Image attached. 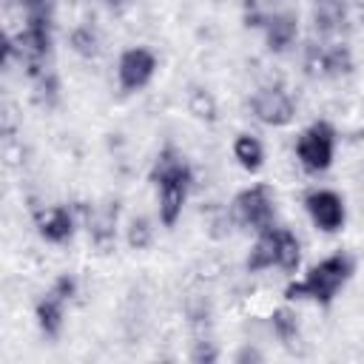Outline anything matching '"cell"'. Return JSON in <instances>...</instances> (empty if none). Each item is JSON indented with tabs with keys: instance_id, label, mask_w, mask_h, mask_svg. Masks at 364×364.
<instances>
[{
	"instance_id": "1",
	"label": "cell",
	"mask_w": 364,
	"mask_h": 364,
	"mask_svg": "<svg viewBox=\"0 0 364 364\" xmlns=\"http://www.w3.org/2000/svg\"><path fill=\"white\" fill-rule=\"evenodd\" d=\"M151 185L156 188V213L162 228H176V222L182 219V210L188 205L191 188H193V168L185 159V154L176 145H165L148 173Z\"/></svg>"
},
{
	"instance_id": "2",
	"label": "cell",
	"mask_w": 364,
	"mask_h": 364,
	"mask_svg": "<svg viewBox=\"0 0 364 364\" xmlns=\"http://www.w3.org/2000/svg\"><path fill=\"white\" fill-rule=\"evenodd\" d=\"M355 273V259L350 253H330L321 262L310 264L307 273L296 282H290L284 287V299L287 301H316L321 307L333 304L336 296L344 290V284L353 279Z\"/></svg>"
},
{
	"instance_id": "3",
	"label": "cell",
	"mask_w": 364,
	"mask_h": 364,
	"mask_svg": "<svg viewBox=\"0 0 364 364\" xmlns=\"http://www.w3.org/2000/svg\"><path fill=\"white\" fill-rule=\"evenodd\" d=\"M9 54H17L31 77L43 71V63L51 54V14L46 11V3L28 6L26 26L9 40Z\"/></svg>"
},
{
	"instance_id": "4",
	"label": "cell",
	"mask_w": 364,
	"mask_h": 364,
	"mask_svg": "<svg viewBox=\"0 0 364 364\" xmlns=\"http://www.w3.org/2000/svg\"><path fill=\"white\" fill-rule=\"evenodd\" d=\"M230 216L239 228L250 233H262L276 225V193L270 185L256 182L242 188L230 202Z\"/></svg>"
},
{
	"instance_id": "5",
	"label": "cell",
	"mask_w": 364,
	"mask_h": 364,
	"mask_svg": "<svg viewBox=\"0 0 364 364\" xmlns=\"http://www.w3.org/2000/svg\"><path fill=\"white\" fill-rule=\"evenodd\" d=\"M304 74L313 80H341L350 77L355 68L353 51L347 43L338 40H310L304 46V57H301Z\"/></svg>"
},
{
	"instance_id": "6",
	"label": "cell",
	"mask_w": 364,
	"mask_h": 364,
	"mask_svg": "<svg viewBox=\"0 0 364 364\" xmlns=\"http://www.w3.org/2000/svg\"><path fill=\"white\" fill-rule=\"evenodd\" d=\"M336 145H338V134H336L333 122L316 119V122H310L299 134V139H296V159H299V165L307 173L318 176V173L330 171V165L336 159Z\"/></svg>"
},
{
	"instance_id": "7",
	"label": "cell",
	"mask_w": 364,
	"mask_h": 364,
	"mask_svg": "<svg viewBox=\"0 0 364 364\" xmlns=\"http://www.w3.org/2000/svg\"><path fill=\"white\" fill-rule=\"evenodd\" d=\"M159 68L156 54L148 46H131L117 60V85L122 94H136L151 85L154 74Z\"/></svg>"
},
{
	"instance_id": "8",
	"label": "cell",
	"mask_w": 364,
	"mask_h": 364,
	"mask_svg": "<svg viewBox=\"0 0 364 364\" xmlns=\"http://www.w3.org/2000/svg\"><path fill=\"white\" fill-rule=\"evenodd\" d=\"M250 114L267 128H284L296 119V100L284 85H262L250 97Z\"/></svg>"
},
{
	"instance_id": "9",
	"label": "cell",
	"mask_w": 364,
	"mask_h": 364,
	"mask_svg": "<svg viewBox=\"0 0 364 364\" xmlns=\"http://www.w3.org/2000/svg\"><path fill=\"white\" fill-rule=\"evenodd\" d=\"M304 210L313 222L316 230L333 236L338 230H344V222H347V205H344V196L333 188H313L304 193Z\"/></svg>"
},
{
	"instance_id": "10",
	"label": "cell",
	"mask_w": 364,
	"mask_h": 364,
	"mask_svg": "<svg viewBox=\"0 0 364 364\" xmlns=\"http://www.w3.org/2000/svg\"><path fill=\"white\" fill-rule=\"evenodd\" d=\"M34 228H37V236L43 242L65 245V242H71V236L77 230V219H74V210L68 205H51V208L34 210Z\"/></svg>"
},
{
	"instance_id": "11",
	"label": "cell",
	"mask_w": 364,
	"mask_h": 364,
	"mask_svg": "<svg viewBox=\"0 0 364 364\" xmlns=\"http://www.w3.org/2000/svg\"><path fill=\"white\" fill-rule=\"evenodd\" d=\"M262 37H264V48L270 54H284L293 48L296 37H299V11L293 9H276L267 23L262 26Z\"/></svg>"
},
{
	"instance_id": "12",
	"label": "cell",
	"mask_w": 364,
	"mask_h": 364,
	"mask_svg": "<svg viewBox=\"0 0 364 364\" xmlns=\"http://www.w3.org/2000/svg\"><path fill=\"white\" fill-rule=\"evenodd\" d=\"M279 256H282V228L273 225V228L256 233V242L245 259V267L250 273H264V270L279 267Z\"/></svg>"
},
{
	"instance_id": "13",
	"label": "cell",
	"mask_w": 364,
	"mask_h": 364,
	"mask_svg": "<svg viewBox=\"0 0 364 364\" xmlns=\"http://www.w3.org/2000/svg\"><path fill=\"white\" fill-rule=\"evenodd\" d=\"M347 17H350V9L344 0H313L310 23L321 40H333L336 34H341V28L347 26Z\"/></svg>"
},
{
	"instance_id": "14",
	"label": "cell",
	"mask_w": 364,
	"mask_h": 364,
	"mask_svg": "<svg viewBox=\"0 0 364 364\" xmlns=\"http://www.w3.org/2000/svg\"><path fill=\"white\" fill-rule=\"evenodd\" d=\"M65 299H60V296H54L51 290L43 296V299H37V304H34V318H37V327H40V333L46 336V338H57L60 333H63V324H65Z\"/></svg>"
},
{
	"instance_id": "15",
	"label": "cell",
	"mask_w": 364,
	"mask_h": 364,
	"mask_svg": "<svg viewBox=\"0 0 364 364\" xmlns=\"http://www.w3.org/2000/svg\"><path fill=\"white\" fill-rule=\"evenodd\" d=\"M230 151H233V159L239 162L242 171L259 173V171L264 168V145H262L259 136H253V134H247V131H245V134H236Z\"/></svg>"
},
{
	"instance_id": "16",
	"label": "cell",
	"mask_w": 364,
	"mask_h": 364,
	"mask_svg": "<svg viewBox=\"0 0 364 364\" xmlns=\"http://www.w3.org/2000/svg\"><path fill=\"white\" fill-rule=\"evenodd\" d=\"M68 46H71V51H74L77 57L94 60V57L100 54V34H97L94 26H77V28H71V34H68Z\"/></svg>"
},
{
	"instance_id": "17",
	"label": "cell",
	"mask_w": 364,
	"mask_h": 364,
	"mask_svg": "<svg viewBox=\"0 0 364 364\" xmlns=\"http://www.w3.org/2000/svg\"><path fill=\"white\" fill-rule=\"evenodd\" d=\"M270 330L282 344H293L299 338V316L290 307H276L270 313Z\"/></svg>"
},
{
	"instance_id": "18",
	"label": "cell",
	"mask_w": 364,
	"mask_h": 364,
	"mask_svg": "<svg viewBox=\"0 0 364 364\" xmlns=\"http://www.w3.org/2000/svg\"><path fill=\"white\" fill-rule=\"evenodd\" d=\"M276 9H282L279 0H245L242 3V20H245L247 28H259L262 31V26L267 23V17Z\"/></svg>"
},
{
	"instance_id": "19",
	"label": "cell",
	"mask_w": 364,
	"mask_h": 364,
	"mask_svg": "<svg viewBox=\"0 0 364 364\" xmlns=\"http://www.w3.org/2000/svg\"><path fill=\"white\" fill-rule=\"evenodd\" d=\"M188 108H191V114H193L196 119H202V122H216L219 108H216V100H213V94H210L208 88H193L191 97H188Z\"/></svg>"
},
{
	"instance_id": "20",
	"label": "cell",
	"mask_w": 364,
	"mask_h": 364,
	"mask_svg": "<svg viewBox=\"0 0 364 364\" xmlns=\"http://www.w3.org/2000/svg\"><path fill=\"white\" fill-rule=\"evenodd\" d=\"M151 236H154L151 222H148L145 216H134L131 225H128V245H131L134 250H142V247L151 245Z\"/></svg>"
},
{
	"instance_id": "21",
	"label": "cell",
	"mask_w": 364,
	"mask_h": 364,
	"mask_svg": "<svg viewBox=\"0 0 364 364\" xmlns=\"http://www.w3.org/2000/svg\"><path fill=\"white\" fill-rule=\"evenodd\" d=\"M77 287H80V284H77V276H71V273H60V276L51 282V287H48V290H51L54 296H60V299L71 301V299L77 296Z\"/></svg>"
},
{
	"instance_id": "22",
	"label": "cell",
	"mask_w": 364,
	"mask_h": 364,
	"mask_svg": "<svg viewBox=\"0 0 364 364\" xmlns=\"http://www.w3.org/2000/svg\"><path fill=\"white\" fill-rule=\"evenodd\" d=\"M236 361H262V353H259V350L245 347V350H239V353H236Z\"/></svg>"
},
{
	"instance_id": "23",
	"label": "cell",
	"mask_w": 364,
	"mask_h": 364,
	"mask_svg": "<svg viewBox=\"0 0 364 364\" xmlns=\"http://www.w3.org/2000/svg\"><path fill=\"white\" fill-rule=\"evenodd\" d=\"M28 6H40V3H46V0H26Z\"/></svg>"
}]
</instances>
